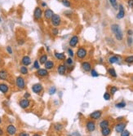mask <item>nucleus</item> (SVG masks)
<instances>
[{"label":"nucleus","instance_id":"a211bd4d","mask_svg":"<svg viewBox=\"0 0 133 136\" xmlns=\"http://www.w3.org/2000/svg\"><path fill=\"white\" fill-rule=\"evenodd\" d=\"M119 62H120V57L118 55H113V56H110L109 58V63L111 64H118Z\"/></svg>","mask_w":133,"mask_h":136},{"label":"nucleus","instance_id":"13d9d810","mask_svg":"<svg viewBox=\"0 0 133 136\" xmlns=\"http://www.w3.org/2000/svg\"><path fill=\"white\" fill-rule=\"evenodd\" d=\"M132 81H133V77H132Z\"/></svg>","mask_w":133,"mask_h":136},{"label":"nucleus","instance_id":"aec40b11","mask_svg":"<svg viewBox=\"0 0 133 136\" xmlns=\"http://www.w3.org/2000/svg\"><path fill=\"white\" fill-rule=\"evenodd\" d=\"M108 74H109V75L110 77H112V78H116L117 77H118L116 71H115V69L114 68H113V67L109 68V69H108Z\"/></svg>","mask_w":133,"mask_h":136},{"label":"nucleus","instance_id":"1a4fd4ad","mask_svg":"<svg viewBox=\"0 0 133 136\" xmlns=\"http://www.w3.org/2000/svg\"><path fill=\"white\" fill-rule=\"evenodd\" d=\"M78 42H79V38L77 35H73L71 38L69 39V45L70 47H76V46L78 45Z\"/></svg>","mask_w":133,"mask_h":136},{"label":"nucleus","instance_id":"a19ab883","mask_svg":"<svg viewBox=\"0 0 133 136\" xmlns=\"http://www.w3.org/2000/svg\"><path fill=\"white\" fill-rule=\"evenodd\" d=\"M67 53H68V55H69V57H71V58H73V57L74 56V53H73V50L71 49V48H68L67 49Z\"/></svg>","mask_w":133,"mask_h":136},{"label":"nucleus","instance_id":"3c124183","mask_svg":"<svg viewBox=\"0 0 133 136\" xmlns=\"http://www.w3.org/2000/svg\"><path fill=\"white\" fill-rule=\"evenodd\" d=\"M24 43V40H19V41H18V44L19 45H23Z\"/></svg>","mask_w":133,"mask_h":136},{"label":"nucleus","instance_id":"9d476101","mask_svg":"<svg viewBox=\"0 0 133 136\" xmlns=\"http://www.w3.org/2000/svg\"><path fill=\"white\" fill-rule=\"evenodd\" d=\"M66 71H67V66L64 64H60L57 67V72L60 75H65Z\"/></svg>","mask_w":133,"mask_h":136},{"label":"nucleus","instance_id":"412c9836","mask_svg":"<svg viewBox=\"0 0 133 136\" xmlns=\"http://www.w3.org/2000/svg\"><path fill=\"white\" fill-rule=\"evenodd\" d=\"M111 134V129L109 127H105V128L101 129V135L102 136H109Z\"/></svg>","mask_w":133,"mask_h":136},{"label":"nucleus","instance_id":"4be33fe9","mask_svg":"<svg viewBox=\"0 0 133 136\" xmlns=\"http://www.w3.org/2000/svg\"><path fill=\"white\" fill-rule=\"evenodd\" d=\"M54 55H55V57L57 60H61V61L65 60V55H64V53H59V52L56 51L55 53H54Z\"/></svg>","mask_w":133,"mask_h":136},{"label":"nucleus","instance_id":"6e6552de","mask_svg":"<svg viewBox=\"0 0 133 136\" xmlns=\"http://www.w3.org/2000/svg\"><path fill=\"white\" fill-rule=\"evenodd\" d=\"M16 86L19 89L22 90L25 86V82H24V79L22 77H17L16 79Z\"/></svg>","mask_w":133,"mask_h":136},{"label":"nucleus","instance_id":"603ef678","mask_svg":"<svg viewBox=\"0 0 133 136\" xmlns=\"http://www.w3.org/2000/svg\"><path fill=\"white\" fill-rule=\"evenodd\" d=\"M42 7H43V8L47 7V4H46V3H45V2H43V3H42Z\"/></svg>","mask_w":133,"mask_h":136},{"label":"nucleus","instance_id":"5fc2aeb1","mask_svg":"<svg viewBox=\"0 0 133 136\" xmlns=\"http://www.w3.org/2000/svg\"><path fill=\"white\" fill-rule=\"evenodd\" d=\"M100 63H103V59H100Z\"/></svg>","mask_w":133,"mask_h":136},{"label":"nucleus","instance_id":"58836bf2","mask_svg":"<svg viewBox=\"0 0 133 136\" xmlns=\"http://www.w3.org/2000/svg\"><path fill=\"white\" fill-rule=\"evenodd\" d=\"M103 97H104V99H105V100H109L110 98H111V95H110V93H109V92H105V93L104 94V95H103Z\"/></svg>","mask_w":133,"mask_h":136},{"label":"nucleus","instance_id":"2eb2a0df","mask_svg":"<svg viewBox=\"0 0 133 136\" xmlns=\"http://www.w3.org/2000/svg\"><path fill=\"white\" fill-rule=\"evenodd\" d=\"M53 15H54L53 11L52 9H50V8H48V9H46L44 11V17L46 20H51L52 17L53 16Z\"/></svg>","mask_w":133,"mask_h":136},{"label":"nucleus","instance_id":"f3484780","mask_svg":"<svg viewBox=\"0 0 133 136\" xmlns=\"http://www.w3.org/2000/svg\"><path fill=\"white\" fill-rule=\"evenodd\" d=\"M20 106L22 108V109H27L28 107H29V101L28 99H22L20 100Z\"/></svg>","mask_w":133,"mask_h":136},{"label":"nucleus","instance_id":"c03bdc74","mask_svg":"<svg viewBox=\"0 0 133 136\" xmlns=\"http://www.w3.org/2000/svg\"><path fill=\"white\" fill-rule=\"evenodd\" d=\"M127 5L129 6V8H133V0H127Z\"/></svg>","mask_w":133,"mask_h":136},{"label":"nucleus","instance_id":"79ce46f5","mask_svg":"<svg viewBox=\"0 0 133 136\" xmlns=\"http://www.w3.org/2000/svg\"><path fill=\"white\" fill-rule=\"evenodd\" d=\"M120 136H130V132L127 130H124L123 131L120 133Z\"/></svg>","mask_w":133,"mask_h":136},{"label":"nucleus","instance_id":"473e14b6","mask_svg":"<svg viewBox=\"0 0 133 136\" xmlns=\"http://www.w3.org/2000/svg\"><path fill=\"white\" fill-rule=\"evenodd\" d=\"M20 74H23V75L27 74H28V69L26 68V66H24V65L21 66L20 69Z\"/></svg>","mask_w":133,"mask_h":136},{"label":"nucleus","instance_id":"5701e85b","mask_svg":"<svg viewBox=\"0 0 133 136\" xmlns=\"http://www.w3.org/2000/svg\"><path fill=\"white\" fill-rule=\"evenodd\" d=\"M99 126L101 127V129L105 128V127H109V121L106 119H104L100 122Z\"/></svg>","mask_w":133,"mask_h":136},{"label":"nucleus","instance_id":"4468645a","mask_svg":"<svg viewBox=\"0 0 133 136\" xmlns=\"http://www.w3.org/2000/svg\"><path fill=\"white\" fill-rule=\"evenodd\" d=\"M37 75L39 77H42V78H44V77H48L49 75V73L48 71V69H39L37 71Z\"/></svg>","mask_w":133,"mask_h":136},{"label":"nucleus","instance_id":"b1692460","mask_svg":"<svg viewBox=\"0 0 133 136\" xmlns=\"http://www.w3.org/2000/svg\"><path fill=\"white\" fill-rule=\"evenodd\" d=\"M45 69H48V70H50V69H52L54 67V62L52 60H48L46 63L44 64Z\"/></svg>","mask_w":133,"mask_h":136},{"label":"nucleus","instance_id":"72a5a7b5","mask_svg":"<svg viewBox=\"0 0 133 136\" xmlns=\"http://www.w3.org/2000/svg\"><path fill=\"white\" fill-rule=\"evenodd\" d=\"M73 59L71 58V57H69V58H67L65 60V64L68 66H71L73 65Z\"/></svg>","mask_w":133,"mask_h":136},{"label":"nucleus","instance_id":"20e7f679","mask_svg":"<svg viewBox=\"0 0 133 136\" xmlns=\"http://www.w3.org/2000/svg\"><path fill=\"white\" fill-rule=\"evenodd\" d=\"M43 16V10L39 7H37L34 12V17L35 20H40Z\"/></svg>","mask_w":133,"mask_h":136},{"label":"nucleus","instance_id":"4c0bfd02","mask_svg":"<svg viewBox=\"0 0 133 136\" xmlns=\"http://www.w3.org/2000/svg\"><path fill=\"white\" fill-rule=\"evenodd\" d=\"M91 75H92V77H93V78L99 77V74L97 73V71H96V69H92V70H91Z\"/></svg>","mask_w":133,"mask_h":136},{"label":"nucleus","instance_id":"ddd939ff","mask_svg":"<svg viewBox=\"0 0 133 136\" xmlns=\"http://www.w3.org/2000/svg\"><path fill=\"white\" fill-rule=\"evenodd\" d=\"M32 90L34 93L35 94H39L40 92L43 90V86L39 83H37V84H34V86H32Z\"/></svg>","mask_w":133,"mask_h":136},{"label":"nucleus","instance_id":"c85d7f7f","mask_svg":"<svg viewBox=\"0 0 133 136\" xmlns=\"http://www.w3.org/2000/svg\"><path fill=\"white\" fill-rule=\"evenodd\" d=\"M124 61H125V63H127V64H133V55L127 56L125 59H124Z\"/></svg>","mask_w":133,"mask_h":136},{"label":"nucleus","instance_id":"f704fd0d","mask_svg":"<svg viewBox=\"0 0 133 136\" xmlns=\"http://www.w3.org/2000/svg\"><path fill=\"white\" fill-rule=\"evenodd\" d=\"M118 87L117 86H112L111 88H110V95H113L117 91H118Z\"/></svg>","mask_w":133,"mask_h":136},{"label":"nucleus","instance_id":"49530a36","mask_svg":"<svg viewBox=\"0 0 133 136\" xmlns=\"http://www.w3.org/2000/svg\"><path fill=\"white\" fill-rule=\"evenodd\" d=\"M127 35L132 36V35H133V30L132 29H128V30H127Z\"/></svg>","mask_w":133,"mask_h":136},{"label":"nucleus","instance_id":"7ed1b4c3","mask_svg":"<svg viewBox=\"0 0 133 136\" xmlns=\"http://www.w3.org/2000/svg\"><path fill=\"white\" fill-rule=\"evenodd\" d=\"M51 23L52 25L54 26V27H58V26L60 25L61 24V18L59 15L57 14H54L53 16L51 19Z\"/></svg>","mask_w":133,"mask_h":136},{"label":"nucleus","instance_id":"09e8293b","mask_svg":"<svg viewBox=\"0 0 133 136\" xmlns=\"http://www.w3.org/2000/svg\"><path fill=\"white\" fill-rule=\"evenodd\" d=\"M24 99H28V98H29V97H30V94L28 93V92H26V93L24 94Z\"/></svg>","mask_w":133,"mask_h":136},{"label":"nucleus","instance_id":"f03ea898","mask_svg":"<svg viewBox=\"0 0 133 136\" xmlns=\"http://www.w3.org/2000/svg\"><path fill=\"white\" fill-rule=\"evenodd\" d=\"M87 51L85 47H83L78 48L76 52V56L78 60H84L86 57H87Z\"/></svg>","mask_w":133,"mask_h":136},{"label":"nucleus","instance_id":"a878e982","mask_svg":"<svg viewBox=\"0 0 133 136\" xmlns=\"http://www.w3.org/2000/svg\"><path fill=\"white\" fill-rule=\"evenodd\" d=\"M8 74L6 70H1L0 71V80H6L8 78Z\"/></svg>","mask_w":133,"mask_h":136},{"label":"nucleus","instance_id":"2f4dec72","mask_svg":"<svg viewBox=\"0 0 133 136\" xmlns=\"http://www.w3.org/2000/svg\"><path fill=\"white\" fill-rule=\"evenodd\" d=\"M115 107L118 108V109H122V108L126 107V103L124 101H121V102L118 103V104H115Z\"/></svg>","mask_w":133,"mask_h":136},{"label":"nucleus","instance_id":"a18cd8bd","mask_svg":"<svg viewBox=\"0 0 133 136\" xmlns=\"http://www.w3.org/2000/svg\"><path fill=\"white\" fill-rule=\"evenodd\" d=\"M7 51H8L9 54H12V47L10 46L7 47Z\"/></svg>","mask_w":133,"mask_h":136},{"label":"nucleus","instance_id":"bb28decb","mask_svg":"<svg viewBox=\"0 0 133 136\" xmlns=\"http://www.w3.org/2000/svg\"><path fill=\"white\" fill-rule=\"evenodd\" d=\"M110 5H111L112 7H113V8L114 10H118V6H119V4L118 3V1L117 0H109Z\"/></svg>","mask_w":133,"mask_h":136},{"label":"nucleus","instance_id":"9b49d317","mask_svg":"<svg viewBox=\"0 0 133 136\" xmlns=\"http://www.w3.org/2000/svg\"><path fill=\"white\" fill-rule=\"evenodd\" d=\"M86 128H87V131L93 132L96 130V124L93 121H88L86 123Z\"/></svg>","mask_w":133,"mask_h":136},{"label":"nucleus","instance_id":"8fccbe9b","mask_svg":"<svg viewBox=\"0 0 133 136\" xmlns=\"http://www.w3.org/2000/svg\"><path fill=\"white\" fill-rule=\"evenodd\" d=\"M123 119H124L123 117H118L116 120H117V121H118V122H121V121H122Z\"/></svg>","mask_w":133,"mask_h":136},{"label":"nucleus","instance_id":"423d86ee","mask_svg":"<svg viewBox=\"0 0 133 136\" xmlns=\"http://www.w3.org/2000/svg\"><path fill=\"white\" fill-rule=\"evenodd\" d=\"M126 126H127V123L121 121V122H118V124L115 125L114 130H115V131H116L117 133H121V132H122L124 130H125Z\"/></svg>","mask_w":133,"mask_h":136},{"label":"nucleus","instance_id":"39448f33","mask_svg":"<svg viewBox=\"0 0 133 136\" xmlns=\"http://www.w3.org/2000/svg\"><path fill=\"white\" fill-rule=\"evenodd\" d=\"M81 68H82V69L86 73L91 72V70L92 69V64H91L89 61H83L81 64Z\"/></svg>","mask_w":133,"mask_h":136},{"label":"nucleus","instance_id":"e433bc0d","mask_svg":"<svg viewBox=\"0 0 133 136\" xmlns=\"http://www.w3.org/2000/svg\"><path fill=\"white\" fill-rule=\"evenodd\" d=\"M52 33L53 36H57L59 34V29H57V27H54L53 29H52Z\"/></svg>","mask_w":133,"mask_h":136},{"label":"nucleus","instance_id":"6e6d98bb","mask_svg":"<svg viewBox=\"0 0 133 136\" xmlns=\"http://www.w3.org/2000/svg\"><path fill=\"white\" fill-rule=\"evenodd\" d=\"M33 136H41L40 135H38V134H35V135H34Z\"/></svg>","mask_w":133,"mask_h":136},{"label":"nucleus","instance_id":"6ab92c4d","mask_svg":"<svg viewBox=\"0 0 133 136\" xmlns=\"http://www.w3.org/2000/svg\"><path fill=\"white\" fill-rule=\"evenodd\" d=\"M21 63L24 66H28L31 64V59L28 55H24L21 60Z\"/></svg>","mask_w":133,"mask_h":136},{"label":"nucleus","instance_id":"ea45409f","mask_svg":"<svg viewBox=\"0 0 133 136\" xmlns=\"http://www.w3.org/2000/svg\"><path fill=\"white\" fill-rule=\"evenodd\" d=\"M56 92V87L52 86V87H51V88L49 89V95H54Z\"/></svg>","mask_w":133,"mask_h":136},{"label":"nucleus","instance_id":"c9c22d12","mask_svg":"<svg viewBox=\"0 0 133 136\" xmlns=\"http://www.w3.org/2000/svg\"><path fill=\"white\" fill-rule=\"evenodd\" d=\"M127 45H128L129 47L132 46V44H133V38H132V36H128V37H127Z\"/></svg>","mask_w":133,"mask_h":136},{"label":"nucleus","instance_id":"0eeeda50","mask_svg":"<svg viewBox=\"0 0 133 136\" xmlns=\"http://www.w3.org/2000/svg\"><path fill=\"white\" fill-rule=\"evenodd\" d=\"M125 16V9H124V7L122 4H119L118 6V12L116 16V18L118 20H122Z\"/></svg>","mask_w":133,"mask_h":136},{"label":"nucleus","instance_id":"393cba45","mask_svg":"<svg viewBox=\"0 0 133 136\" xmlns=\"http://www.w3.org/2000/svg\"><path fill=\"white\" fill-rule=\"evenodd\" d=\"M8 90H9V87H8V85L4 84V83H1V84H0V91H1L2 93L6 94L7 92L8 91Z\"/></svg>","mask_w":133,"mask_h":136},{"label":"nucleus","instance_id":"7c9ffc66","mask_svg":"<svg viewBox=\"0 0 133 136\" xmlns=\"http://www.w3.org/2000/svg\"><path fill=\"white\" fill-rule=\"evenodd\" d=\"M61 3L66 8H70L71 7V3L69 0H61Z\"/></svg>","mask_w":133,"mask_h":136},{"label":"nucleus","instance_id":"c756f323","mask_svg":"<svg viewBox=\"0 0 133 136\" xmlns=\"http://www.w3.org/2000/svg\"><path fill=\"white\" fill-rule=\"evenodd\" d=\"M54 129H55L56 131H60V130H63V125L60 123H56L54 125Z\"/></svg>","mask_w":133,"mask_h":136},{"label":"nucleus","instance_id":"f257e3e1","mask_svg":"<svg viewBox=\"0 0 133 136\" xmlns=\"http://www.w3.org/2000/svg\"><path fill=\"white\" fill-rule=\"evenodd\" d=\"M110 29H111V31L113 32V34H114L115 38L118 41H122L123 39V34H122L121 27L118 24H113L111 25V27H110Z\"/></svg>","mask_w":133,"mask_h":136},{"label":"nucleus","instance_id":"cd10ccee","mask_svg":"<svg viewBox=\"0 0 133 136\" xmlns=\"http://www.w3.org/2000/svg\"><path fill=\"white\" fill-rule=\"evenodd\" d=\"M47 61H48V55H47L46 54L42 55L39 58V63L41 64H44Z\"/></svg>","mask_w":133,"mask_h":136},{"label":"nucleus","instance_id":"4d7b16f0","mask_svg":"<svg viewBox=\"0 0 133 136\" xmlns=\"http://www.w3.org/2000/svg\"><path fill=\"white\" fill-rule=\"evenodd\" d=\"M1 121H2V120H1V118H0V123H1Z\"/></svg>","mask_w":133,"mask_h":136},{"label":"nucleus","instance_id":"864d4df0","mask_svg":"<svg viewBox=\"0 0 133 136\" xmlns=\"http://www.w3.org/2000/svg\"><path fill=\"white\" fill-rule=\"evenodd\" d=\"M3 135V130H2L1 128H0V136H2Z\"/></svg>","mask_w":133,"mask_h":136},{"label":"nucleus","instance_id":"dca6fc26","mask_svg":"<svg viewBox=\"0 0 133 136\" xmlns=\"http://www.w3.org/2000/svg\"><path fill=\"white\" fill-rule=\"evenodd\" d=\"M16 132V128L13 125H9L7 127V133L10 135H14Z\"/></svg>","mask_w":133,"mask_h":136},{"label":"nucleus","instance_id":"37998d69","mask_svg":"<svg viewBox=\"0 0 133 136\" xmlns=\"http://www.w3.org/2000/svg\"><path fill=\"white\" fill-rule=\"evenodd\" d=\"M34 68L35 69H40V66H39V61H38V60H35V61L34 62Z\"/></svg>","mask_w":133,"mask_h":136},{"label":"nucleus","instance_id":"de8ad7c7","mask_svg":"<svg viewBox=\"0 0 133 136\" xmlns=\"http://www.w3.org/2000/svg\"><path fill=\"white\" fill-rule=\"evenodd\" d=\"M19 136H29V135L27 133H25V132H22V133L19 134Z\"/></svg>","mask_w":133,"mask_h":136},{"label":"nucleus","instance_id":"f8f14e48","mask_svg":"<svg viewBox=\"0 0 133 136\" xmlns=\"http://www.w3.org/2000/svg\"><path fill=\"white\" fill-rule=\"evenodd\" d=\"M102 116V111L101 110H97V111H95L93 113H92L90 114V118L93 120H98Z\"/></svg>","mask_w":133,"mask_h":136}]
</instances>
